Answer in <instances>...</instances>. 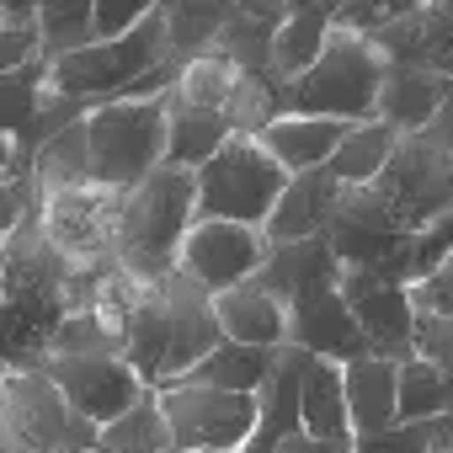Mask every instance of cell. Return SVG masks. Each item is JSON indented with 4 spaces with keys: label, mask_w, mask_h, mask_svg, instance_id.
Masks as SVG:
<instances>
[{
    "label": "cell",
    "mask_w": 453,
    "mask_h": 453,
    "mask_svg": "<svg viewBox=\"0 0 453 453\" xmlns=\"http://www.w3.org/2000/svg\"><path fill=\"white\" fill-rule=\"evenodd\" d=\"M432 453H453V416L432 421Z\"/></svg>",
    "instance_id": "cell-40"
},
{
    "label": "cell",
    "mask_w": 453,
    "mask_h": 453,
    "mask_svg": "<svg viewBox=\"0 0 453 453\" xmlns=\"http://www.w3.org/2000/svg\"><path fill=\"white\" fill-rule=\"evenodd\" d=\"M448 86L442 75H426V70H400L389 65V81H384V96H379V123L400 128V134H426L448 102Z\"/></svg>",
    "instance_id": "cell-22"
},
{
    "label": "cell",
    "mask_w": 453,
    "mask_h": 453,
    "mask_svg": "<svg viewBox=\"0 0 453 453\" xmlns=\"http://www.w3.org/2000/svg\"><path fill=\"white\" fill-rule=\"evenodd\" d=\"M123 203H128V192L86 181V187H65V192L43 197L38 219H43L49 246L70 267H112L118 246H123Z\"/></svg>",
    "instance_id": "cell-6"
},
{
    "label": "cell",
    "mask_w": 453,
    "mask_h": 453,
    "mask_svg": "<svg viewBox=\"0 0 453 453\" xmlns=\"http://www.w3.org/2000/svg\"><path fill=\"white\" fill-rule=\"evenodd\" d=\"M219 310V326H224V342L235 347H262V352H283L294 342V310L267 294L262 283H246L235 294H219L213 299Z\"/></svg>",
    "instance_id": "cell-17"
},
{
    "label": "cell",
    "mask_w": 453,
    "mask_h": 453,
    "mask_svg": "<svg viewBox=\"0 0 453 453\" xmlns=\"http://www.w3.org/2000/svg\"><path fill=\"white\" fill-rule=\"evenodd\" d=\"M416 357H426V363L453 384V320L421 315V326H416Z\"/></svg>",
    "instance_id": "cell-36"
},
{
    "label": "cell",
    "mask_w": 453,
    "mask_h": 453,
    "mask_svg": "<svg viewBox=\"0 0 453 453\" xmlns=\"http://www.w3.org/2000/svg\"><path fill=\"white\" fill-rule=\"evenodd\" d=\"M86 181H96V176H91V134H86V123H75V128H65L54 144L38 150V160H33V187H38V197H54V192H65V187H86Z\"/></svg>",
    "instance_id": "cell-29"
},
{
    "label": "cell",
    "mask_w": 453,
    "mask_h": 453,
    "mask_svg": "<svg viewBox=\"0 0 453 453\" xmlns=\"http://www.w3.org/2000/svg\"><path fill=\"white\" fill-rule=\"evenodd\" d=\"M283 352H262V347H235L224 342L203 368H192V379L181 384H208V389H230V395H262V384L273 379Z\"/></svg>",
    "instance_id": "cell-28"
},
{
    "label": "cell",
    "mask_w": 453,
    "mask_h": 453,
    "mask_svg": "<svg viewBox=\"0 0 453 453\" xmlns=\"http://www.w3.org/2000/svg\"><path fill=\"white\" fill-rule=\"evenodd\" d=\"M230 139H235V128L224 112H171V160L165 165L203 171Z\"/></svg>",
    "instance_id": "cell-31"
},
{
    "label": "cell",
    "mask_w": 453,
    "mask_h": 453,
    "mask_svg": "<svg viewBox=\"0 0 453 453\" xmlns=\"http://www.w3.org/2000/svg\"><path fill=\"white\" fill-rule=\"evenodd\" d=\"M442 416H453V384L426 357H411L400 368V421H442Z\"/></svg>",
    "instance_id": "cell-33"
},
{
    "label": "cell",
    "mask_w": 453,
    "mask_h": 453,
    "mask_svg": "<svg viewBox=\"0 0 453 453\" xmlns=\"http://www.w3.org/2000/svg\"><path fill=\"white\" fill-rule=\"evenodd\" d=\"M294 6H273V0H246V6H230V22L219 33V54L235 59L246 75H273V49H278V33L288 22Z\"/></svg>",
    "instance_id": "cell-20"
},
{
    "label": "cell",
    "mask_w": 453,
    "mask_h": 453,
    "mask_svg": "<svg viewBox=\"0 0 453 453\" xmlns=\"http://www.w3.org/2000/svg\"><path fill=\"white\" fill-rule=\"evenodd\" d=\"M278 453H352V448H342V442H320V437L299 432V437H294V442H283Z\"/></svg>",
    "instance_id": "cell-39"
},
{
    "label": "cell",
    "mask_w": 453,
    "mask_h": 453,
    "mask_svg": "<svg viewBox=\"0 0 453 453\" xmlns=\"http://www.w3.org/2000/svg\"><path fill=\"white\" fill-rule=\"evenodd\" d=\"M241 81H246V70L235 59H224L219 49H208V54L181 65V75H176L165 102H171V112H230Z\"/></svg>",
    "instance_id": "cell-24"
},
{
    "label": "cell",
    "mask_w": 453,
    "mask_h": 453,
    "mask_svg": "<svg viewBox=\"0 0 453 453\" xmlns=\"http://www.w3.org/2000/svg\"><path fill=\"white\" fill-rule=\"evenodd\" d=\"M160 299H165V373H160V389H165L192 379V368H203L224 347V326H219L213 294L197 288L187 273H171L160 283Z\"/></svg>",
    "instance_id": "cell-11"
},
{
    "label": "cell",
    "mask_w": 453,
    "mask_h": 453,
    "mask_svg": "<svg viewBox=\"0 0 453 453\" xmlns=\"http://www.w3.org/2000/svg\"><path fill=\"white\" fill-rule=\"evenodd\" d=\"M342 294H347L357 326L368 331L373 352L405 368L416 357V326H421L411 288L389 283V278H373V273H342Z\"/></svg>",
    "instance_id": "cell-12"
},
{
    "label": "cell",
    "mask_w": 453,
    "mask_h": 453,
    "mask_svg": "<svg viewBox=\"0 0 453 453\" xmlns=\"http://www.w3.org/2000/svg\"><path fill=\"white\" fill-rule=\"evenodd\" d=\"M352 453H432V421H400L352 442Z\"/></svg>",
    "instance_id": "cell-35"
},
{
    "label": "cell",
    "mask_w": 453,
    "mask_h": 453,
    "mask_svg": "<svg viewBox=\"0 0 453 453\" xmlns=\"http://www.w3.org/2000/svg\"><path fill=\"white\" fill-rule=\"evenodd\" d=\"M267 246H273L267 230L230 224V219H197L187 246H181V273L219 299V294H235V288H246V283L262 278Z\"/></svg>",
    "instance_id": "cell-8"
},
{
    "label": "cell",
    "mask_w": 453,
    "mask_h": 453,
    "mask_svg": "<svg viewBox=\"0 0 453 453\" xmlns=\"http://www.w3.org/2000/svg\"><path fill=\"white\" fill-rule=\"evenodd\" d=\"M352 123H336V118H278L267 134H262V150L288 171V176H304V171H326L336 160V150L347 144Z\"/></svg>",
    "instance_id": "cell-19"
},
{
    "label": "cell",
    "mask_w": 453,
    "mask_h": 453,
    "mask_svg": "<svg viewBox=\"0 0 453 453\" xmlns=\"http://www.w3.org/2000/svg\"><path fill=\"white\" fill-rule=\"evenodd\" d=\"M400 128H389V123H363V128H352L347 134V144L336 150V160L326 165L342 187H373L379 176H384V165L395 160V150H400Z\"/></svg>",
    "instance_id": "cell-26"
},
{
    "label": "cell",
    "mask_w": 453,
    "mask_h": 453,
    "mask_svg": "<svg viewBox=\"0 0 453 453\" xmlns=\"http://www.w3.org/2000/svg\"><path fill=\"white\" fill-rule=\"evenodd\" d=\"M389 65L400 70H426L453 81V0H432V6H405L379 38Z\"/></svg>",
    "instance_id": "cell-14"
},
{
    "label": "cell",
    "mask_w": 453,
    "mask_h": 453,
    "mask_svg": "<svg viewBox=\"0 0 453 453\" xmlns=\"http://www.w3.org/2000/svg\"><path fill=\"white\" fill-rule=\"evenodd\" d=\"M304 368H310V352L283 347L273 379L257 395L262 416H257V437L246 442V453H278L283 442H294L304 432Z\"/></svg>",
    "instance_id": "cell-16"
},
{
    "label": "cell",
    "mask_w": 453,
    "mask_h": 453,
    "mask_svg": "<svg viewBox=\"0 0 453 453\" xmlns=\"http://www.w3.org/2000/svg\"><path fill=\"white\" fill-rule=\"evenodd\" d=\"M102 448L107 453H176V437H171V421L160 411V395L150 389L123 421H112L102 432Z\"/></svg>",
    "instance_id": "cell-32"
},
{
    "label": "cell",
    "mask_w": 453,
    "mask_h": 453,
    "mask_svg": "<svg viewBox=\"0 0 453 453\" xmlns=\"http://www.w3.org/2000/svg\"><path fill=\"white\" fill-rule=\"evenodd\" d=\"M91 134V176L102 187L134 192L171 160V102H112L86 118Z\"/></svg>",
    "instance_id": "cell-3"
},
{
    "label": "cell",
    "mask_w": 453,
    "mask_h": 453,
    "mask_svg": "<svg viewBox=\"0 0 453 453\" xmlns=\"http://www.w3.org/2000/svg\"><path fill=\"white\" fill-rule=\"evenodd\" d=\"M331 33H336V6H294L288 22H283V33H278V49H273V75L283 86H294L299 75H310L320 65Z\"/></svg>",
    "instance_id": "cell-25"
},
{
    "label": "cell",
    "mask_w": 453,
    "mask_h": 453,
    "mask_svg": "<svg viewBox=\"0 0 453 453\" xmlns=\"http://www.w3.org/2000/svg\"><path fill=\"white\" fill-rule=\"evenodd\" d=\"M267 294H278L288 310L320 288H342V262H336V246L331 235L320 241H294V246H267V267L257 278Z\"/></svg>",
    "instance_id": "cell-18"
},
{
    "label": "cell",
    "mask_w": 453,
    "mask_h": 453,
    "mask_svg": "<svg viewBox=\"0 0 453 453\" xmlns=\"http://www.w3.org/2000/svg\"><path fill=\"white\" fill-rule=\"evenodd\" d=\"M160 0H96V43H118L150 22Z\"/></svg>",
    "instance_id": "cell-34"
},
{
    "label": "cell",
    "mask_w": 453,
    "mask_h": 453,
    "mask_svg": "<svg viewBox=\"0 0 453 453\" xmlns=\"http://www.w3.org/2000/svg\"><path fill=\"white\" fill-rule=\"evenodd\" d=\"M165 6V22H171V54L187 65L197 54H208L230 22V6L224 0H160Z\"/></svg>",
    "instance_id": "cell-30"
},
{
    "label": "cell",
    "mask_w": 453,
    "mask_h": 453,
    "mask_svg": "<svg viewBox=\"0 0 453 453\" xmlns=\"http://www.w3.org/2000/svg\"><path fill=\"white\" fill-rule=\"evenodd\" d=\"M421 139H426V144H432L437 155H448V160H453V86H448V102H442L437 123H432V128H426Z\"/></svg>",
    "instance_id": "cell-38"
},
{
    "label": "cell",
    "mask_w": 453,
    "mask_h": 453,
    "mask_svg": "<svg viewBox=\"0 0 453 453\" xmlns=\"http://www.w3.org/2000/svg\"><path fill=\"white\" fill-rule=\"evenodd\" d=\"M86 453H107V448H86Z\"/></svg>",
    "instance_id": "cell-41"
},
{
    "label": "cell",
    "mask_w": 453,
    "mask_h": 453,
    "mask_svg": "<svg viewBox=\"0 0 453 453\" xmlns=\"http://www.w3.org/2000/svg\"><path fill=\"white\" fill-rule=\"evenodd\" d=\"M342 197H347V187H342L331 171H304V176H294L288 192H283V203H278V213L267 219V241H273V246H294V241H320V235H331V224H336V213H342Z\"/></svg>",
    "instance_id": "cell-15"
},
{
    "label": "cell",
    "mask_w": 453,
    "mask_h": 453,
    "mask_svg": "<svg viewBox=\"0 0 453 453\" xmlns=\"http://www.w3.org/2000/svg\"><path fill=\"white\" fill-rule=\"evenodd\" d=\"M197 224V171L160 165L150 181H139L123 203V246L118 262L134 278L165 283L181 273V246Z\"/></svg>",
    "instance_id": "cell-1"
},
{
    "label": "cell",
    "mask_w": 453,
    "mask_h": 453,
    "mask_svg": "<svg viewBox=\"0 0 453 453\" xmlns=\"http://www.w3.org/2000/svg\"><path fill=\"white\" fill-rule=\"evenodd\" d=\"M389 81V59L373 38L336 27L320 65L288 86V112L299 118H336V123H379V96Z\"/></svg>",
    "instance_id": "cell-2"
},
{
    "label": "cell",
    "mask_w": 453,
    "mask_h": 453,
    "mask_svg": "<svg viewBox=\"0 0 453 453\" xmlns=\"http://www.w3.org/2000/svg\"><path fill=\"white\" fill-rule=\"evenodd\" d=\"M288 181L294 176L262 150V139H230L197 171V219H230V224L267 230Z\"/></svg>",
    "instance_id": "cell-4"
},
{
    "label": "cell",
    "mask_w": 453,
    "mask_h": 453,
    "mask_svg": "<svg viewBox=\"0 0 453 453\" xmlns=\"http://www.w3.org/2000/svg\"><path fill=\"white\" fill-rule=\"evenodd\" d=\"M155 395L171 421L176 453H246V442L257 437V395H230L208 384H165Z\"/></svg>",
    "instance_id": "cell-7"
},
{
    "label": "cell",
    "mask_w": 453,
    "mask_h": 453,
    "mask_svg": "<svg viewBox=\"0 0 453 453\" xmlns=\"http://www.w3.org/2000/svg\"><path fill=\"white\" fill-rule=\"evenodd\" d=\"M347 411H352V432H384L400 426V363L389 357H363L347 368Z\"/></svg>",
    "instance_id": "cell-21"
},
{
    "label": "cell",
    "mask_w": 453,
    "mask_h": 453,
    "mask_svg": "<svg viewBox=\"0 0 453 453\" xmlns=\"http://www.w3.org/2000/svg\"><path fill=\"white\" fill-rule=\"evenodd\" d=\"M304 432L320 437V442H342V448L357 442L352 411H347V368L342 363L310 357V368H304Z\"/></svg>",
    "instance_id": "cell-23"
},
{
    "label": "cell",
    "mask_w": 453,
    "mask_h": 453,
    "mask_svg": "<svg viewBox=\"0 0 453 453\" xmlns=\"http://www.w3.org/2000/svg\"><path fill=\"white\" fill-rule=\"evenodd\" d=\"M288 347H299L310 357H326V363H342V368H352L363 357H379L342 288H320V294L294 304V342Z\"/></svg>",
    "instance_id": "cell-13"
},
{
    "label": "cell",
    "mask_w": 453,
    "mask_h": 453,
    "mask_svg": "<svg viewBox=\"0 0 453 453\" xmlns=\"http://www.w3.org/2000/svg\"><path fill=\"white\" fill-rule=\"evenodd\" d=\"M102 448V426L75 416L49 373L6 368V453H86Z\"/></svg>",
    "instance_id": "cell-5"
},
{
    "label": "cell",
    "mask_w": 453,
    "mask_h": 453,
    "mask_svg": "<svg viewBox=\"0 0 453 453\" xmlns=\"http://www.w3.org/2000/svg\"><path fill=\"white\" fill-rule=\"evenodd\" d=\"M38 373H49L59 384V395L70 400V411L96 421L102 432L112 421H123L150 395V384L139 379V368L128 357H43Z\"/></svg>",
    "instance_id": "cell-10"
},
{
    "label": "cell",
    "mask_w": 453,
    "mask_h": 453,
    "mask_svg": "<svg viewBox=\"0 0 453 453\" xmlns=\"http://www.w3.org/2000/svg\"><path fill=\"white\" fill-rule=\"evenodd\" d=\"M411 299H416V315L453 320V257H448L426 283H416V288H411Z\"/></svg>",
    "instance_id": "cell-37"
},
{
    "label": "cell",
    "mask_w": 453,
    "mask_h": 453,
    "mask_svg": "<svg viewBox=\"0 0 453 453\" xmlns=\"http://www.w3.org/2000/svg\"><path fill=\"white\" fill-rule=\"evenodd\" d=\"M38 33L49 70L70 54H86L96 43V0H38Z\"/></svg>",
    "instance_id": "cell-27"
},
{
    "label": "cell",
    "mask_w": 453,
    "mask_h": 453,
    "mask_svg": "<svg viewBox=\"0 0 453 453\" xmlns=\"http://www.w3.org/2000/svg\"><path fill=\"white\" fill-rule=\"evenodd\" d=\"M373 192L395 208V219L405 230H426V224L453 213V160L437 155L421 134H405L395 160L373 181Z\"/></svg>",
    "instance_id": "cell-9"
}]
</instances>
